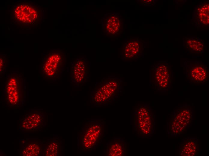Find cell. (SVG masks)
Here are the masks:
<instances>
[{
    "mask_svg": "<svg viewBox=\"0 0 209 156\" xmlns=\"http://www.w3.org/2000/svg\"><path fill=\"white\" fill-rule=\"evenodd\" d=\"M25 80L18 71H12L6 77L3 86V99L6 106L19 108L26 102Z\"/></svg>",
    "mask_w": 209,
    "mask_h": 156,
    "instance_id": "cell-1",
    "label": "cell"
},
{
    "mask_svg": "<svg viewBox=\"0 0 209 156\" xmlns=\"http://www.w3.org/2000/svg\"><path fill=\"white\" fill-rule=\"evenodd\" d=\"M105 121L103 119L88 121L81 127L78 137V147L83 152H90L101 143L105 133Z\"/></svg>",
    "mask_w": 209,
    "mask_h": 156,
    "instance_id": "cell-2",
    "label": "cell"
},
{
    "mask_svg": "<svg viewBox=\"0 0 209 156\" xmlns=\"http://www.w3.org/2000/svg\"><path fill=\"white\" fill-rule=\"evenodd\" d=\"M42 10L38 4L31 1H18L11 8L12 23L19 27H32L38 25L42 18Z\"/></svg>",
    "mask_w": 209,
    "mask_h": 156,
    "instance_id": "cell-3",
    "label": "cell"
},
{
    "mask_svg": "<svg viewBox=\"0 0 209 156\" xmlns=\"http://www.w3.org/2000/svg\"><path fill=\"white\" fill-rule=\"evenodd\" d=\"M122 82L119 78H108L97 83L91 92V103L98 105L110 104L121 92Z\"/></svg>",
    "mask_w": 209,
    "mask_h": 156,
    "instance_id": "cell-4",
    "label": "cell"
},
{
    "mask_svg": "<svg viewBox=\"0 0 209 156\" xmlns=\"http://www.w3.org/2000/svg\"><path fill=\"white\" fill-rule=\"evenodd\" d=\"M131 119L133 130L139 137L148 138L153 134L155 116L149 104L135 106Z\"/></svg>",
    "mask_w": 209,
    "mask_h": 156,
    "instance_id": "cell-5",
    "label": "cell"
},
{
    "mask_svg": "<svg viewBox=\"0 0 209 156\" xmlns=\"http://www.w3.org/2000/svg\"><path fill=\"white\" fill-rule=\"evenodd\" d=\"M65 55L60 50H51L43 56L40 72L48 80H55L61 76L65 65Z\"/></svg>",
    "mask_w": 209,
    "mask_h": 156,
    "instance_id": "cell-6",
    "label": "cell"
},
{
    "mask_svg": "<svg viewBox=\"0 0 209 156\" xmlns=\"http://www.w3.org/2000/svg\"><path fill=\"white\" fill-rule=\"evenodd\" d=\"M168 131L171 136H177L183 133L192 124L193 111L189 105L180 106L170 115Z\"/></svg>",
    "mask_w": 209,
    "mask_h": 156,
    "instance_id": "cell-7",
    "label": "cell"
},
{
    "mask_svg": "<svg viewBox=\"0 0 209 156\" xmlns=\"http://www.w3.org/2000/svg\"><path fill=\"white\" fill-rule=\"evenodd\" d=\"M151 85L154 90L163 92L172 86L173 73L170 66L166 62H160L151 69Z\"/></svg>",
    "mask_w": 209,
    "mask_h": 156,
    "instance_id": "cell-8",
    "label": "cell"
},
{
    "mask_svg": "<svg viewBox=\"0 0 209 156\" xmlns=\"http://www.w3.org/2000/svg\"><path fill=\"white\" fill-rule=\"evenodd\" d=\"M186 77L188 81L195 85H202L208 80L209 71L207 67L198 61L186 60L184 63Z\"/></svg>",
    "mask_w": 209,
    "mask_h": 156,
    "instance_id": "cell-9",
    "label": "cell"
},
{
    "mask_svg": "<svg viewBox=\"0 0 209 156\" xmlns=\"http://www.w3.org/2000/svg\"><path fill=\"white\" fill-rule=\"evenodd\" d=\"M45 126L44 112L42 109H32L20 119L19 129L23 132L41 130Z\"/></svg>",
    "mask_w": 209,
    "mask_h": 156,
    "instance_id": "cell-10",
    "label": "cell"
},
{
    "mask_svg": "<svg viewBox=\"0 0 209 156\" xmlns=\"http://www.w3.org/2000/svg\"><path fill=\"white\" fill-rule=\"evenodd\" d=\"M88 62L85 58L80 57L72 64L71 70V80L75 85H81L87 80Z\"/></svg>",
    "mask_w": 209,
    "mask_h": 156,
    "instance_id": "cell-11",
    "label": "cell"
},
{
    "mask_svg": "<svg viewBox=\"0 0 209 156\" xmlns=\"http://www.w3.org/2000/svg\"><path fill=\"white\" fill-rule=\"evenodd\" d=\"M103 28L106 35L115 36L123 30V20L117 14H108L103 19Z\"/></svg>",
    "mask_w": 209,
    "mask_h": 156,
    "instance_id": "cell-12",
    "label": "cell"
},
{
    "mask_svg": "<svg viewBox=\"0 0 209 156\" xmlns=\"http://www.w3.org/2000/svg\"><path fill=\"white\" fill-rule=\"evenodd\" d=\"M44 141L37 139L27 138L20 140V154L23 156H42Z\"/></svg>",
    "mask_w": 209,
    "mask_h": 156,
    "instance_id": "cell-13",
    "label": "cell"
},
{
    "mask_svg": "<svg viewBox=\"0 0 209 156\" xmlns=\"http://www.w3.org/2000/svg\"><path fill=\"white\" fill-rule=\"evenodd\" d=\"M126 141L120 137H116L106 144L104 153L106 156H125L128 152Z\"/></svg>",
    "mask_w": 209,
    "mask_h": 156,
    "instance_id": "cell-14",
    "label": "cell"
},
{
    "mask_svg": "<svg viewBox=\"0 0 209 156\" xmlns=\"http://www.w3.org/2000/svg\"><path fill=\"white\" fill-rule=\"evenodd\" d=\"M209 1H203L196 5L193 10V20L198 28H206L209 24Z\"/></svg>",
    "mask_w": 209,
    "mask_h": 156,
    "instance_id": "cell-15",
    "label": "cell"
},
{
    "mask_svg": "<svg viewBox=\"0 0 209 156\" xmlns=\"http://www.w3.org/2000/svg\"><path fill=\"white\" fill-rule=\"evenodd\" d=\"M142 49V44L139 40H129L122 47V55L126 59H132L139 58Z\"/></svg>",
    "mask_w": 209,
    "mask_h": 156,
    "instance_id": "cell-16",
    "label": "cell"
},
{
    "mask_svg": "<svg viewBox=\"0 0 209 156\" xmlns=\"http://www.w3.org/2000/svg\"><path fill=\"white\" fill-rule=\"evenodd\" d=\"M62 148V141L59 137L51 138L44 141L42 156H58L61 154Z\"/></svg>",
    "mask_w": 209,
    "mask_h": 156,
    "instance_id": "cell-17",
    "label": "cell"
},
{
    "mask_svg": "<svg viewBox=\"0 0 209 156\" xmlns=\"http://www.w3.org/2000/svg\"><path fill=\"white\" fill-rule=\"evenodd\" d=\"M198 140L195 138H187L182 140L179 147L178 154L182 156H195L198 151Z\"/></svg>",
    "mask_w": 209,
    "mask_h": 156,
    "instance_id": "cell-18",
    "label": "cell"
},
{
    "mask_svg": "<svg viewBox=\"0 0 209 156\" xmlns=\"http://www.w3.org/2000/svg\"><path fill=\"white\" fill-rule=\"evenodd\" d=\"M183 46L190 53L199 54L204 52L205 44L198 37L185 38L183 40Z\"/></svg>",
    "mask_w": 209,
    "mask_h": 156,
    "instance_id": "cell-19",
    "label": "cell"
},
{
    "mask_svg": "<svg viewBox=\"0 0 209 156\" xmlns=\"http://www.w3.org/2000/svg\"><path fill=\"white\" fill-rule=\"evenodd\" d=\"M6 55L5 54L0 55V78H2L5 74L6 70Z\"/></svg>",
    "mask_w": 209,
    "mask_h": 156,
    "instance_id": "cell-20",
    "label": "cell"
},
{
    "mask_svg": "<svg viewBox=\"0 0 209 156\" xmlns=\"http://www.w3.org/2000/svg\"><path fill=\"white\" fill-rule=\"evenodd\" d=\"M142 1H143L142 2H143L142 3L144 4H150L153 3V0H143Z\"/></svg>",
    "mask_w": 209,
    "mask_h": 156,
    "instance_id": "cell-21",
    "label": "cell"
}]
</instances>
